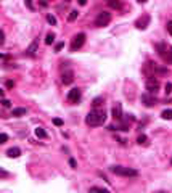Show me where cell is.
<instances>
[{
	"label": "cell",
	"mask_w": 172,
	"mask_h": 193,
	"mask_svg": "<svg viewBox=\"0 0 172 193\" xmlns=\"http://www.w3.org/2000/svg\"><path fill=\"white\" fill-rule=\"evenodd\" d=\"M85 44V34L84 32H79L73 37V42H71V52H77L79 48Z\"/></svg>",
	"instance_id": "cell-5"
},
{
	"label": "cell",
	"mask_w": 172,
	"mask_h": 193,
	"mask_svg": "<svg viewBox=\"0 0 172 193\" xmlns=\"http://www.w3.org/2000/svg\"><path fill=\"white\" fill-rule=\"evenodd\" d=\"M63 47H64V42H58V44L55 45V52H60Z\"/></svg>",
	"instance_id": "cell-25"
},
{
	"label": "cell",
	"mask_w": 172,
	"mask_h": 193,
	"mask_svg": "<svg viewBox=\"0 0 172 193\" xmlns=\"http://www.w3.org/2000/svg\"><path fill=\"white\" fill-rule=\"evenodd\" d=\"M89 193H110L106 188H102V187H92L89 190Z\"/></svg>",
	"instance_id": "cell-16"
},
{
	"label": "cell",
	"mask_w": 172,
	"mask_h": 193,
	"mask_svg": "<svg viewBox=\"0 0 172 193\" xmlns=\"http://www.w3.org/2000/svg\"><path fill=\"white\" fill-rule=\"evenodd\" d=\"M81 97H82V90L77 89V87L71 89V90L68 92V102L73 103V105H76V103L81 102Z\"/></svg>",
	"instance_id": "cell-6"
},
{
	"label": "cell",
	"mask_w": 172,
	"mask_h": 193,
	"mask_svg": "<svg viewBox=\"0 0 172 193\" xmlns=\"http://www.w3.org/2000/svg\"><path fill=\"white\" fill-rule=\"evenodd\" d=\"M37 48H39V40H34L32 44L26 48L24 55H26V56H35V52H37Z\"/></svg>",
	"instance_id": "cell-11"
},
{
	"label": "cell",
	"mask_w": 172,
	"mask_h": 193,
	"mask_svg": "<svg viewBox=\"0 0 172 193\" xmlns=\"http://www.w3.org/2000/svg\"><path fill=\"white\" fill-rule=\"evenodd\" d=\"M110 21H111V13L108 10H105L102 13H98V16L95 18V26L97 27H105V26L110 24Z\"/></svg>",
	"instance_id": "cell-4"
},
{
	"label": "cell",
	"mask_w": 172,
	"mask_h": 193,
	"mask_svg": "<svg viewBox=\"0 0 172 193\" xmlns=\"http://www.w3.org/2000/svg\"><path fill=\"white\" fill-rule=\"evenodd\" d=\"M110 171L116 175L121 177H137L138 175V171L134 169V167H127V166H119V164H114V166L110 167Z\"/></svg>",
	"instance_id": "cell-2"
},
{
	"label": "cell",
	"mask_w": 172,
	"mask_h": 193,
	"mask_svg": "<svg viewBox=\"0 0 172 193\" xmlns=\"http://www.w3.org/2000/svg\"><path fill=\"white\" fill-rule=\"evenodd\" d=\"M6 156H8V158H18V156H21V150L18 147H13L6 151Z\"/></svg>",
	"instance_id": "cell-14"
},
{
	"label": "cell",
	"mask_w": 172,
	"mask_h": 193,
	"mask_svg": "<svg viewBox=\"0 0 172 193\" xmlns=\"http://www.w3.org/2000/svg\"><path fill=\"white\" fill-rule=\"evenodd\" d=\"M53 42H55V34H53V32H48L47 37H45V44H47V45H52Z\"/></svg>",
	"instance_id": "cell-17"
},
{
	"label": "cell",
	"mask_w": 172,
	"mask_h": 193,
	"mask_svg": "<svg viewBox=\"0 0 172 193\" xmlns=\"http://www.w3.org/2000/svg\"><path fill=\"white\" fill-rule=\"evenodd\" d=\"M145 87H146V90H148V94L154 95L156 92H158V89H159V81L154 79V77H148V79H146V84H145Z\"/></svg>",
	"instance_id": "cell-7"
},
{
	"label": "cell",
	"mask_w": 172,
	"mask_h": 193,
	"mask_svg": "<svg viewBox=\"0 0 172 193\" xmlns=\"http://www.w3.org/2000/svg\"><path fill=\"white\" fill-rule=\"evenodd\" d=\"M106 121V111L102 108H94L90 110L89 114L85 116V124L90 127H98Z\"/></svg>",
	"instance_id": "cell-1"
},
{
	"label": "cell",
	"mask_w": 172,
	"mask_h": 193,
	"mask_svg": "<svg viewBox=\"0 0 172 193\" xmlns=\"http://www.w3.org/2000/svg\"><path fill=\"white\" fill-rule=\"evenodd\" d=\"M102 103H105V98L103 97H97V98H94V102H92V105H94V108H98Z\"/></svg>",
	"instance_id": "cell-18"
},
{
	"label": "cell",
	"mask_w": 172,
	"mask_h": 193,
	"mask_svg": "<svg viewBox=\"0 0 172 193\" xmlns=\"http://www.w3.org/2000/svg\"><path fill=\"white\" fill-rule=\"evenodd\" d=\"M53 124H55V126H58V127H61V126H63V121L58 119V118H55V119H53Z\"/></svg>",
	"instance_id": "cell-29"
},
{
	"label": "cell",
	"mask_w": 172,
	"mask_h": 193,
	"mask_svg": "<svg viewBox=\"0 0 172 193\" xmlns=\"http://www.w3.org/2000/svg\"><path fill=\"white\" fill-rule=\"evenodd\" d=\"M27 114V108H13L11 110V116L15 118H21V116H26Z\"/></svg>",
	"instance_id": "cell-13"
},
{
	"label": "cell",
	"mask_w": 172,
	"mask_h": 193,
	"mask_svg": "<svg viewBox=\"0 0 172 193\" xmlns=\"http://www.w3.org/2000/svg\"><path fill=\"white\" fill-rule=\"evenodd\" d=\"M61 81H63V84H64V85H69V84H73V82H74V73H73L71 69L64 71V73L61 74Z\"/></svg>",
	"instance_id": "cell-9"
},
{
	"label": "cell",
	"mask_w": 172,
	"mask_h": 193,
	"mask_svg": "<svg viewBox=\"0 0 172 193\" xmlns=\"http://www.w3.org/2000/svg\"><path fill=\"white\" fill-rule=\"evenodd\" d=\"M69 166L73 167V169H76V167H77V163H76V159H74V158H69Z\"/></svg>",
	"instance_id": "cell-26"
},
{
	"label": "cell",
	"mask_w": 172,
	"mask_h": 193,
	"mask_svg": "<svg viewBox=\"0 0 172 193\" xmlns=\"http://www.w3.org/2000/svg\"><path fill=\"white\" fill-rule=\"evenodd\" d=\"M150 23V16L145 15L143 18H140L137 23H135V26H137V29H146V24Z\"/></svg>",
	"instance_id": "cell-12"
},
{
	"label": "cell",
	"mask_w": 172,
	"mask_h": 193,
	"mask_svg": "<svg viewBox=\"0 0 172 193\" xmlns=\"http://www.w3.org/2000/svg\"><path fill=\"white\" fill-rule=\"evenodd\" d=\"M108 5L111 6V8H114V10H121V8H122V3H121V2H113V0H111V2H108Z\"/></svg>",
	"instance_id": "cell-21"
},
{
	"label": "cell",
	"mask_w": 172,
	"mask_h": 193,
	"mask_svg": "<svg viewBox=\"0 0 172 193\" xmlns=\"http://www.w3.org/2000/svg\"><path fill=\"white\" fill-rule=\"evenodd\" d=\"M137 143H138V145H146V143H148V137H146L145 134H142L140 137L137 139Z\"/></svg>",
	"instance_id": "cell-20"
},
{
	"label": "cell",
	"mask_w": 172,
	"mask_h": 193,
	"mask_svg": "<svg viewBox=\"0 0 172 193\" xmlns=\"http://www.w3.org/2000/svg\"><path fill=\"white\" fill-rule=\"evenodd\" d=\"M6 87H8V89H13V87H15V82H13V81H8V82H6Z\"/></svg>",
	"instance_id": "cell-31"
},
{
	"label": "cell",
	"mask_w": 172,
	"mask_h": 193,
	"mask_svg": "<svg viewBox=\"0 0 172 193\" xmlns=\"http://www.w3.org/2000/svg\"><path fill=\"white\" fill-rule=\"evenodd\" d=\"M113 118L116 119V121H122L124 119L122 106H121V103H116V106H113Z\"/></svg>",
	"instance_id": "cell-10"
},
{
	"label": "cell",
	"mask_w": 172,
	"mask_h": 193,
	"mask_svg": "<svg viewBox=\"0 0 172 193\" xmlns=\"http://www.w3.org/2000/svg\"><path fill=\"white\" fill-rule=\"evenodd\" d=\"M2 105L5 106V108H10V106H11V102H10L8 98H2Z\"/></svg>",
	"instance_id": "cell-24"
},
{
	"label": "cell",
	"mask_w": 172,
	"mask_h": 193,
	"mask_svg": "<svg viewBox=\"0 0 172 193\" xmlns=\"http://www.w3.org/2000/svg\"><path fill=\"white\" fill-rule=\"evenodd\" d=\"M164 92H166L167 95H169L170 92H172V84H170V82H167V84H166V90H164Z\"/></svg>",
	"instance_id": "cell-28"
},
{
	"label": "cell",
	"mask_w": 172,
	"mask_h": 193,
	"mask_svg": "<svg viewBox=\"0 0 172 193\" xmlns=\"http://www.w3.org/2000/svg\"><path fill=\"white\" fill-rule=\"evenodd\" d=\"M166 27H167V32H169V34L172 35V21H169V23H167V26H166Z\"/></svg>",
	"instance_id": "cell-30"
},
{
	"label": "cell",
	"mask_w": 172,
	"mask_h": 193,
	"mask_svg": "<svg viewBox=\"0 0 172 193\" xmlns=\"http://www.w3.org/2000/svg\"><path fill=\"white\" fill-rule=\"evenodd\" d=\"M35 135H37L39 139H45L47 137V132L42 127H37V129H35Z\"/></svg>",
	"instance_id": "cell-19"
},
{
	"label": "cell",
	"mask_w": 172,
	"mask_h": 193,
	"mask_svg": "<svg viewBox=\"0 0 172 193\" xmlns=\"http://www.w3.org/2000/svg\"><path fill=\"white\" fill-rule=\"evenodd\" d=\"M158 193H167V191H158Z\"/></svg>",
	"instance_id": "cell-32"
},
{
	"label": "cell",
	"mask_w": 172,
	"mask_h": 193,
	"mask_svg": "<svg viewBox=\"0 0 172 193\" xmlns=\"http://www.w3.org/2000/svg\"><path fill=\"white\" fill-rule=\"evenodd\" d=\"M161 118L166 119V121H172V110H164L161 113Z\"/></svg>",
	"instance_id": "cell-15"
},
{
	"label": "cell",
	"mask_w": 172,
	"mask_h": 193,
	"mask_svg": "<svg viewBox=\"0 0 172 193\" xmlns=\"http://www.w3.org/2000/svg\"><path fill=\"white\" fill-rule=\"evenodd\" d=\"M156 50H158V53H159V56L167 64H172V47L170 45H167V44H158Z\"/></svg>",
	"instance_id": "cell-3"
},
{
	"label": "cell",
	"mask_w": 172,
	"mask_h": 193,
	"mask_svg": "<svg viewBox=\"0 0 172 193\" xmlns=\"http://www.w3.org/2000/svg\"><path fill=\"white\" fill-rule=\"evenodd\" d=\"M0 140H2V142H0V143H5V142L8 140V135H6L5 132H2V135H0Z\"/></svg>",
	"instance_id": "cell-27"
},
{
	"label": "cell",
	"mask_w": 172,
	"mask_h": 193,
	"mask_svg": "<svg viewBox=\"0 0 172 193\" xmlns=\"http://www.w3.org/2000/svg\"><path fill=\"white\" fill-rule=\"evenodd\" d=\"M142 102H143V105H145V106L151 108V106H154V105L158 103V100H156V97L151 95V94H143V95H142Z\"/></svg>",
	"instance_id": "cell-8"
},
{
	"label": "cell",
	"mask_w": 172,
	"mask_h": 193,
	"mask_svg": "<svg viewBox=\"0 0 172 193\" xmlns=\"http://www.w3.org/2000/svg\"><path fill=\"white\" fill-rule=\"evenodd\" d=\"M47 21H48V23L52 24V26H55V24H56V18H55L53 15H47Z\"/></svg>",
	"instance_id": "cell-23"
},
{
	"label": "cell",
	"mask_w": 172,
	"mask_h": 193,
	"mask_svg": "<svg viewBox=\"0 0 172 193\" xmlns=\"http://www.w3.org/2000/svg\"><path fill=\"white\" fill-rule=\"evenodd\" d=\"M79 16V11L77 10H73V11H69V16H68V21H74L76 18Z\"/></svg>",
	"instance_id": "cell-22"
}]
</instances>
